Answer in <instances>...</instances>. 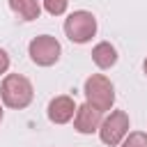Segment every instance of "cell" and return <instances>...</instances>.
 Instances as JSON below:
<instances>
[{
  "mask_svg": "<svg viewBox=\"0 0 147 147\" xmlns=\"http://www.w3.org/2000/svg\"><path fill=\"white\" fill-rule=\"evenodd\" d=\"M122 147H147V133L142 131H131L122 140Z\"/></svg>",
  "mask_w": 147,
  "mask_h": 147,
  "instance_id": "obj_10",
  "label": "cell"
},
{
  "mask_svg": "<svg viewBox=\"0 0 147 147\" xmlns=\"http://www.w3.org/2000/svg\"><path fill=\"white\" fill-rule=\"evenodd\" d=\"M76 110H78L76 101L69 94H60V96L51 99V103H48V119L53 124H67L74 119Z\"/></svg>",
  "mask_w": 147,
  "mask_h": 147,
  "instance_id": "obj_7",
  "label": "cell"
},
{
  "mask_svg": "<svg viewBox=\"0 0 147 147\" xmlns=\"http://www.w3.org/2000/svg\"><path fill=\"white\" fill-rule=\"evenodd\" d=\"M129 133V115L124 110H113L99 126V138L103 145H122V140Z\"/></svg>",
  "mask_w": 147,
  "mask_h": 147,
  "instance_id": "obj_5",
  "label": "cell"
},
{
  "mask_svg": "<svg viewBox=\"0 0 147 147\" xmlns=\"http://www.w3.org/2000/svg\"><path fill=\"white\" fill-rule=\"evenodd\" d=\"M142 69H145V76H147V57H145V62H142Z\"/></svg>",
  "mask_w": 147,
  "mask_h": 147,
  "instance_id": "obj_13",
  "label": "cell"
},
{
  "mask_svg": "<svg viewBox=\"0 0 147 147\" xmlns=\"http://www.w3.org/2000/svg\"><path fill=\"white\" fill-rule=\"evenodd\" d=\"M28 53H30V60L39 67H53L57 60H60V41L51 34H39L30 41L28 46Z\"/></svg>",
  "mask_w": 147,
  "mask_h": 147,
  "instance_id": "obj_4",
  "label": "cell"
},
{
  "mask_svg": "<svg viewBox=\"0 0 147 147\" xmlns=\"http://www.w3.org/2000/svg\"><path fill=\"white\" fill-rule=\"evenodd\" d=\"M101 122H103V113H101L99 108H94L92 103H87V101H85L83 106H78V110H76V115H74V129H76L78 133H83V136L99 131Z\"/></svg>",
  "mask_w": 147,
  "mask_h": 147,
  "instance_id": "obj_6",
  "label": "cell"
},
{
  "mask_svg": "<svg viewBox=\"0 0 147 147\" xmlns=\"http://www.w3.org/2000/svg\"><path fill=\"white\" fill-rule=\"evenodd\" d=\"M64 34L74 44H87L96 34V18H94V14L85 11V9L71 11L67 16V21H64Z\"/></svg>",
  "mask_w": 147,
  "mask_h": 147,
  "instance_id": "obj_3",
  "label": "cell"
},
{
  "mask_svg": "<svg viewBox=\"0 0 147 147\" xmlns=\"http://www.w3.org/2000/svg\"><path fill=\"white\" fill-rule=\"evenodd\" d=\"M85 99L87 103H92L94 108H99L101 113L110 110L115 103V85L110 83V78H106L103 74H92L85 80Z\"/></svg>",
  "mask_w": 147,
  "mask_h": 147,
  "instance_id": "obj_2",
  "label": "cell"
},
{
  "mask_svg": "<svg viewBox=\"0 0 147 147\" xmlns=\"http://www.w3.org/2000/svg\"><path fill=\"white\" fill-rule=\"evenodd\" d=\"M32 96H34V90H32V83L21 76V74H7L2 78V85H0V99L7 108H14V110H23L32 103Z\"/></svg>",
  "mask_w": 147,
  "mask_h": 147,
  "instance_id": "obj_1",
  "label": "cell"
},
{
  "mask_svg": "<svg viewBox=\"0 0 147 147\" xmlns=\"http://www.w3.org/2000/svg\"><path fill=\"white\" fill-rule=\"evenodd\" d=\"M7 69H9V55L5 48H0V76L7 74Z\"/></svg>",
  "mask_w": 147,
  "mask_h": 147,
  "instance_id": "obj_12",
  "label": "cell"
},
{
  "mask_svg": "<svg viewBox=\"0 0 147 147\" xmlns=\"http://www.w3.org/2000/svg\"><path fill=\"white\" fill-rule=\"evenodd\" d=\"M0 122H2V106H0Z\"/></svg>",
  "mask_w": 147,
  "mask_h": 147,
  "instance_id": "obj_14",
  "label": "cell"
},
{
  "mask_svg": "<svg viewBox=\"0 0 147 147\" xmlns=\"http://www.w3.org/2000/svg\"><path fill=\"white\" fill-rule=\"evenodd\" d=\"M92 60L99 69H110L115 62H117V51L110 41H99L94 48H92Z\"/></svg>",
  "mask_w": 147,
  "mask_h": 147,
  "instance_id": "obj_8",
  "label": "cell"
},
{
  "mask_svg": "<svg viewBox=\"0 0 147 147\" xmlns=\"http://www.w3.org/2000/svg\"><path fill=\"white\" fill-rule=\"evenodd\" d=\"M9 7L21 21H34L41 14L39 0H9Z\"/></svg>",
  "mask_w": 147,
  "mask_h": 147,
  "instance_id": "obj_9",
  "label": "cell"
},
{
  "mask_svg": "<svg viewBox=\"0 0 147 147\" xmlns=\"http://www.w3.org/2000/svg\"><path fill=\"white\" fill-rule=\"evenodd\" d=\"M41 2L51 16H62L67 11V5H69V0H41Z\"/></svg>",
  "mask_w": 147,
  "mask_h": 147,
  "instance_id": "obj_11",
  "label": "cell"
}]
</instances>
